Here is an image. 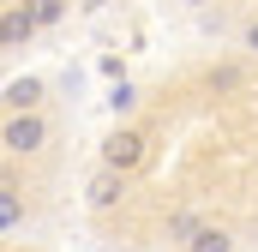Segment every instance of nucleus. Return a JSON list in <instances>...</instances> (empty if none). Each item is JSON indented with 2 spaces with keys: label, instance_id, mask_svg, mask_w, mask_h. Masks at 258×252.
<instances>
[{
  "label": "nucleus",
  "instance_id": "obj_1",
  "mask_svg": "<svg viewBox=\"0 0 258 252\" xmlns=\"http://www.w3.org/2000/svg\"><path fill=\"white\" fill-rule=\"evenodd\" d=\"M0 144H6L12 162H18V156H42V150H48V120H42V108H36V114H6Z\"/></svg>",
  "mask_w": 258,
  "mask_h": 252
},
{
  "label": "nucleus",
  "instance_id": "obj_2",
  "mask_svg": "<svg viewBox=\"0 0 258 252\" xmlns=\"http://www.w3.org/2000/svg\"><path fill=\"white\" fill-rule=\"evenodd\" d=\"M144 162V132H132V126H114L108 138H102V168H120V174H132Z\"/></svg>",
  "mask_w": 258,
  "mask_h": 252
},
{
  "label": "nucleus",
  "instance_id": "obj_3",
  "mask_svg": "<svg viewBox=\"0 0 258 252\" xmlns=\"http://www.w3.org/2000/svg\"><path fill=\"white\" fill-rule=\"evenodd\" d=\"M120 198H126V174H120V168H96V174L84 180V204H90V210H114Z\"/></svg>",
  "mask_w": 258,
  "mask_h": 252
},
{
  "label": "nucleus",
  "instance_id": "obj_4",
  "mask_svg": "<svg viewBox=\"0 0 258 252\" xmlns=\"http://www.w3.org/2000/svg\"><path fill=\"white\" fill-rule=\"evenodd\" d=\"M42 108V78H12L6 84V114H36Z\"/></svg>",
  "mask_w": 258,
  "mask_h": 252
},
{
  "label": "nucleus",
  "instance_id": "obj_5",
  "mask_svg": "<svg viewBox=\"0 0 258 252\" xmlns=\"http://www.w3.org/2000/svg\"><path fill=\"white\" fill-rule=\"evenodd\" d=\"M234 246H240V240H234V228H222V222H204V228H198V234H192L180 252H234Z\"/></svg>",
  "mask_w": 258,
  "mask_h": 252
},
{
  "label": "nucleus",
  "instance_id": "obj_6",
  "mask_svg": "<svg viewBox=\"0 0 258 252\" xmlns=\"http://www.w3.org/2000/svg\"><path fill=\"white\" fill-rule=\"evenodd\" d=\"M30 36H36V18H30L24 6H6V18H0V42H6V48H24Z\"/></svg>",
  "mask_w": 258,
  "mask_h": 252
},
{
  "label": "nucleus",
  "instance_id": "obj_7",
  "mask_svg": "<svg viewBox=\"0 0 258 252\" xmlns=\"http://www.w3.org/2000/svg\"><path fill=\"white\" fill-rule=\"evenodd\" d=\"M18 6L36 18V30H54V24L66 18V0H18Z\"/></svg>",
  "mask_w": 258,
  "mask_h": 252
},
{
  "label": "nucleus",
  "instance_id": "obj_8",
  "mask_svg": "<svg viewBox=\"0 0 258 252\" xmlns=\"http://www.w3.org/2000/svg\"><path fill=\"white\" fill-rule=\"evenodd\" d=\"M198 228H204V216L198 210H180V216H168V228H162V240H174V246H186Z\"/></svg>",
  "mask_w": 258,
  "mask_h": 252
},
{
  "label": "nucleus",
  "instance_id": "obj_9",
  "mask_svg": "<svg viewBox=\"0 0 258 252\" xmlns=\"http://www.w3.org/2000/svg\"><path fill=\"white\" fill-rule=\"evenodd\" d=\"M132 102H138V90H132L126 78H120V84L108 90V108H114V114H132Z\"/></svg>",
  "mask_w": 258,
  "mask_h": 252
},
{
  "label": "nucleus",
  "instance_id": "obj_10",
  "mask_svg": "<svg viewBox=\"0 0 258 252\" xmlns=\"http://www.w3.org/2000/svg\"><path fill=\"white\" fill-rule=\"evenodd\" d=\"M204 84H210V90H234V84H240V66H210Z\"/></svg>",
  "mask_w": 258,
  "mask_h": 252
},
{
  "label": "nucleus",
  "instance_id": "obj_11",
  "mask_svg": "<svg viewBox=\"0 0 258 252\" xmlns=\"http://www.w3.org/2000/svg\"><path fill=\"white\" fill-rule=\"evenodd\" d=\"M240 54H246V60H258V12L240 24Z\"/></svg>",
  "mask_w": 258,
  "mask_h": 252
},
{
  "label": "nucleus",
  "instance_id": "obj_12",
  "mask_svg": "<svg viewBox=\"0 0 258 252\" xmlns=\"http://www.w3.org/2000/svg\"><path fill=\"white\" fill-rule=\"evenodd\" d=\"M180 6H186V12H204V6H210V0H180Z\"/></svg>",
  "mask_w": 258,
  "mask_h": 252
},
{
  "label": "nucleus",
  "instance_id": "obj_13",
  "mask_svg": "<svg viewBox=\"0 0 258 252\" xmlns=\"http://www.w3.org/2000/svg\"><path fill=\"white\" fill-rule=\"evenodd\" d=\"M252 246H258V222H252Z\"/></svg>",
  "mask_w": 258,
  "mask_h": 252
}]
</instances>
